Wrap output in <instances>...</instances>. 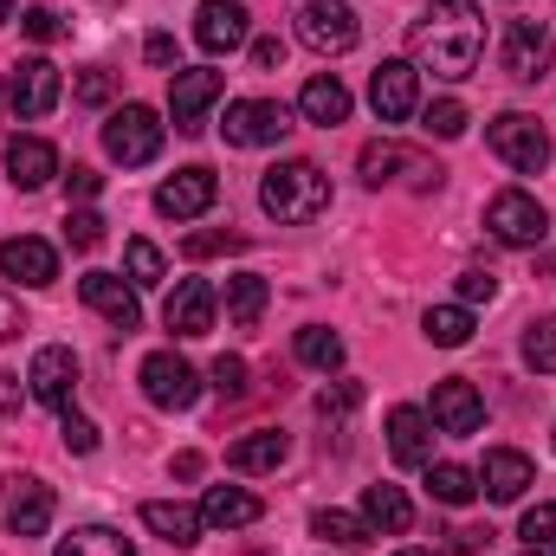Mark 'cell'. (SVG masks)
<instances>
[{
	"label": "cell",
	"instance_id": "obj_22",
	"mask_svg": "<svg viewBox=\"0 0 556 556\" xmlns=\"http://www.w3.org/2000/svg\"><path fill=\"white\" fill-rule=\"evenodd\" d=\"M389 453L395 466H433V415L427 408H389Z\"/></svg>",
	"mask_w": 556,
	"mask_h": 556
},
{
	"label": "cell",
	"instance_id": "obj_20",
	"mask_svg": "<svg viewBox=\"0 0 556 556\" xmlns=\"http://www.w3.org/2000/svg\"><path fill=\"white\" fill-rule=\"evenodd\" d=\"M433 427L440 433H479L485 427V402H479V389L466 382V376H446V382H433Z\"/></svg>",
	"mask_w": 556,
	"mask_h": 556
},
{
	"label": "cell",
	"instance_id": "obj_36",
	"mask_svg": "<svg viewBox=\"0 0 556 556\" xmlns=\"http://www.w3.org/2000/svg\"><path fill=\"white\" fill-rule=\"evenodd\" d=\"M525 363L538 376H556V317H531L525 324Z\"/></svg>",
	"mask_w": 556,
	"mask_h": 556
},
{
	"label": "cell",
	"instance_id": "obj_1",
	"mask_svg": "<svg viewBox=\"0 0 556 556\" xmlns=\"http://www.w3.org/2000/svg\"><path fill=\"white\" fill-rule=\"evenodd\" d=\"M408 52H415V72H433L446 85L472 78L479 59H485V20L472 0H433L408 26Z\"/></svg>",
	"mask_w": 556,
	"mask_h": 556
},
{
	"label": "cell",
	"instance_id": "obj_47",
	"mask_svg": "<svg viewBox=\"0 0 556 556\" xmlns=\"http://www.w3.org/2000/svg\"><path fill=\"white\" fill-rule=\"evenodd\" d=\"M498 298V278L492 273H459V304L472 311V304H492Z\"/></svg>",
	"mask_w": 556,
	"mask_h": 556
},
{
	"label": "cell",
	"instance_id": "obj_4",
	"mask_svg": "<svg viewBox=\"0 0 556 556\" xmlns=\"http://www.w3.org/2000/svg\"><path fill=\"white\" fill-rule=\"evenodd\" d=\"M485 142H492V155H498L505 168H518V175H538V168L551 162V130H544L531 111H498V117L485 124Z\"/></svg>",
	"mask_w": 556,
	"mask_h": 556
},
{
	"label": "cell",
	"instance_id": "obj_10",
	"mask_svg": "<svg viewBox=\"0 0 556 556\" xmlns=\"http://www.w3.org/2000/svg\"><path fill=\"white\" fill-rule=\"evenodd\" d=\"M59 91H65V78H59L52 59H13L7 65V85H0V98H7L13 117H46L59 104Z\"/></svg>",
	"mask_w": 556,
	"mask_h": 556
},
{
	"label": "cell",
	"instance_id": "obj_25",
	"mask_svg": "<svg viewBox=\"0 0 556 556\" xmlns=\"http://www.w3.org/2000/svg\"><path fill=\"white\" fill-rule=\"evenodd\" d=\"M260 498L247 492V485H214L207 498H201V525L207 531H247V525H260Z\"/></svg>",
	"mask_w": 556,
	"mask_h": 556
},
{
	"label": "cell",
	"instance_id": "obj_33",
	"mask_svg": "<svg viewBox=\"0 0 556 556\" xmlns=\"http://www.w3.org/2000/svg\"><path fill=\"white\" fill-rule=\"evenodd\" d=\"M52 556H137V551H130V538L111 531V525H78L72 538H59Z\"/></svg>",
	"mask_w": 556,
	"mask_h": 556
},
{
	"label": "cell",
	"instance_id": "obj_26",
	"mask_svg": "<svg viewBox=\"0 0 556 556\" xmlns=\"http://www.w3.org/2000/svg\"><path fill=\"white\" fill-rule=\"evenodd\" d=\"M298 117H304V124L337 130V124L350 117V91H343V78H337V72H317V78L298 91Z\"/></svg>",
	"mask_w": 556,
	"mask_h": 556
},
{
	"label": "cell",
	"instance_id": "obj_13",
	"mask_svg": "<svg viewBox=\"0 0 556 556\" xmlns=\"http://www.w3.org/2000/svg\"><path fill=\"white\" fill-rule=\"evenodd\" d=\"M220 91H227V78L214 72V65H194V72H168V117H175V130H201V117H207V104H220Z\"/></svg>",
	"mask_w": 556,
	"mask_h": 556
},
{
	"label": "cell",
	"instance_id": "obj_5",
	"mask_svg": "<svg viewBox=\"0 0 556 556\" xmlns=\"http://www.w3.org/2000/svg\"><path fill=\"white\" fill-rule=\"evenodd\" d=\"M298 39H304L317 59H343V52H356L363 20H356L350 0H304V7H298Z\"/></svg>",
	"mask_w": 556,
	"mask_h": 556
},
{
	"label": "cell",
	"instance_id": "obj_49",
	"mask_svg": "<svg viewBox=\"0 0 556 556\" xmlns=\"http://www.w3.org/2000/svg\"><path fill=\"white\" fill-rule=\"evenodd\" d=\"M142 59H149L155 72H168V65H175V39H168V33H149V39H142Z\"/></svg>",
	"mask_w": 556,
	"mask_h": 556
},
{
	"label": "cell",
	"instance_id": "obj_7",
	"mask_svg": "<svg viewBox=\"0 0 556 556\" xmlns=\"http://www.w3.org/2000/svg\"><path fill=\"white\" fill-rule=\"evenodd\" d=\"M162 117L149 111V104H124V111H111L104 117V149H111V162H124V168H142V162H155L162 155Z\"/></svg>",
	"mask_w": 556,
	"mask_h": 556
},
{
	"label": "cell",
	"instance_id": "obj_11",
	"mask_svg": "<svg viewBox=\"0 0 556 556\" xmlns=\"http://www.w3.org/2000/svg\"><path fill=\"white\" fill-rule=\"evenodd\" d=\"M356 168H363V181L369 188H389V181H408V188H440V168L415 155V149H402V142H369L363 155H356Z\"/></svg>",
	"mask_w": 556,
	"mask_h": 556
},
{
	"label": "cell",
	"instance_id": "obj_37",
	"mask_svg": "<svg viewBox=\"0 0 556 556\" xmlns=\"http://www.w3.org/2000/svg\"><path fill=\"white\" fill-rule=\"evenodd\" d=\"M124 266H130V285H137V291L162 285V273H168L162 247H149V240H130V247H124Z\"/></svg>",
	"mask_w": 556,
	"mask_h": 556
},
{
	"label": "cell",
	"instance_id": "obj_35",
	"mask_svg": "<svg viewBox=\"0 0 556 556\" xmlns=\"http://www.w3.org/2000/svg\"><path fill=\"white\" fill-rule=\"evenodd\" d=\"M311 538H324V544H337V551H356V544H369L376 531H369L356 511H317V518H311Z\"/></svg>",
	"mask_w": 556,
	"mask_h": 556
},
{
	"label": "cell",
	"instance_id": "obj_41",
	"mask_svg": "<svg viewBox=\"0 0 556 556\" xmlns=\"http://www.w3.org/2000/svg\"><path fill=\"white\" fill-rule=\"evenodd\" d=\"M65 240H72L78 253H91V247H104V214H91V207H78V214L65 220Z\"/></svg>",
	"mask_w": 556,
	"mask_h": 556
},
{
	"label": "cell",
	"instance_id": "obj_39",
	"mask_svg": "<svg viewBox=\"0 0 556 556\" xmlns=\"http://www.w3.org/2000/svg\"><path fill=\"white\" fill-rule=\"evenodd\" d=\"M518 538H525L531 551H556V498H544V505H531V511H525Z\"/></svg>",
	"mask_w": 556,
	"mask_h": 556
},
{
	"label": "cell",
	"instance_id": "obj_2",
	"mask_svg": "<svg viewBox=\"0 0 556 556\" xmlns=\"http://www.w3.org/2000/svg\"><path fill=\"white\" fill-rule=\"evenodd\" d=\"M260 207L285 220V227H311L330 214V175L311 162V155H291V162H273L260 175Z\"/></svg>",
	"mask_w": 556,
	"mask_h": 556
},
{
	"label": "cell",
	"instance_id": "obj_15",
	"mask_svg": "<svg viewBox=\"0 0 556 556\" xmlns=\"http://www.w3.org/2000/svg\"><path fill=\"white\" fill-rule=\"evenodd\" d=\"M369 104H376V117H382V124H408V117L420 111L415 59H382V65L369 72Z\"/></svg>",
	"mask_w": 556,
	"mask_h": 556
},
{
	"label": "cell",
	"instance_id": "obj_18",
	"mask_svg": "<svg viewBox=\"0 0 556 556\" xmlns=\"http://www.w3.org/2000/svg\"><path fill=\"white\" fill-rule=\"evenodd\" d=\"M531 485H538V466H531L518 446H492V453H485V466H479V492H485L492 505H518Z\"/></svg>",
	"mask_w": 556,
	"mask_h": 556
},
{
	"label": "cell",
	"instance_id": "obj_28",
	"mask_svg": "<svg viewBox=\"0 0 556 556\" xmlns=\"http://www.w3.org/2000/svg\"><path fill=\"white\" fill-rule=\"evenodd\" d=\"M142 525L162 538V544H175V551H188V544H201V511H188V505H168V498H149L142 505Z\"/></svg>",
	"mask_w": 556,
	"mask_h": 556
},
{
	"label": "cell",
	"instance_id": "obj_19",
	"mask_svg": "<svg viewBox=\"0 0 556 556\" xmlns=\"http://www.w3.org/2000/svg\"><path fill=\"white\" fill-rule=\"evenodd\" d=\"M247 33H253V20H247V7L240 0H201L194 7V39H201V52H240L247 46Z\"/></svg>",
	"mask_w": 556,
	"mask_h": 556
},
{
	"label": "cell",
	"instance_id": "obj_45",
	"mask_svg": "<svg viewBox=\"0 0 556 556\" xmlns=\"http://www.w3.org/2000/svg\"><path fill=\"white\" fill-rule=\"evenodd\" d=\"M111 91H117V85H111V72H78V91H72V98H78V104H91V111H104V104H111Z\"/></svg>",
	"mask_w": 556,
	"mask_h": 556
},
{
	"label": "cell",
	"instance_id": "obj_8",
	"mask_svg": "<svg viewBox=\"0 0 556 556\" xmlns=\"http://www.w3.org/2000/svg\"><path fill=\"white\" fill-rule=\"evenodd\" d=\"M137 382H142V395H149L155 408H168V415H181V408H194V402H201V376H194V363H188V356H175V350L142 356Z\"/></svg>",
	"mask_w": 556,
	"mask_h": 556
},
{
	"label": "cell",
	"instance_id": "obj_48",
	"mask_svg": "<svg viewBox=\"0 0 556 556\" xmlns=\"http://www.w3.org/2000/svg\"><path fill=\"white\" fill-rule=\"evenodd\" d=\"M98 188H104V175H98V168H78V162H72V175H65V194H72V201H91Z\"/></svg>",
	"mask_w": 556,
	"mask_h": 556
},
{
	"label": "cell",
	"instance_id": "obj_6",
	"mask_svg": "<svg viewBox=\"0 0 556 556\" xmlns=\"http://www.w3.org/2000/svg\"><path fill=\"white\" fill-rule=\"evenodd\" d=\"M52 511H59V498H52L46 479H33V472L0 479V531H7V538H46Z\"/></svg>",
	"mask_w": 556,
	"mask_h": 556
},
{
	"label": "cell",
	"instance_id": "obj_42",
	"mask_svg": "<svg viewBox=\"0 0 556 556\" xmlns=\"http://www.w3.org/2000/svg\"><path fill=\"white\" fill-rule=\"evenodd\" d=\"M240 247H247V233H188L181 240L188 260H214V253H240Z\"/></svg>",
	"mask_w": 556,
	"mask_h": 556
},
{
	"label": "cell",
	"instance_id": "obj_46",
	"mask_svg": "<svg viewBox=\"0 0 556 556\" xmlns=\"http://www.w3.org/2000/svg\"><path fill=\"white\" fill-rule=\"evenodd\" d=\"M214 389H220L227 402H240V395H247V363H240V356H220V363H214Z\"/></svg>",
	"mask_w": 556,
	"mask_h": 556
},
{
	"label": "cell",
	"instance_id": "obj_29",
	"mask_svg": "<svg viewBox=\"0 0 556 556\" xmlns=\"http://www.w3.org/2000/svg\"><path fill=\"white\" fill-rule=\"evenodd\" d=\"M427 498H433V505H446V511H459V505H472V498H479V472H472V466L440 459V466H427Z\"/></svg>",
	"mask_w": 556,
	"mask_h": 556
},
{
	"label": "cell",
	"instance_id": "obj_43",
	"mask_svg": "<svg viewBox=\"0 0 556 556\" xmlns=\"http://www.w3.org/2000/svg\"><path fill=\"white\" fill-rule=\"evenodd\" d=\"M20 33H26V39H39V46H52V39L65 33V20H59L52 7H26V13H20Z\"/></svg>",
	"mask_w": 556,
	"mask_h": 556
},
{
	"label": "cell",
	"instance_id": "obj_57",
	"mask_svg": "<svg viewBox=\"0 0 556 556\" xmlns=\"http://www.w3.org/2000/svg\"><path fill=\"white\" fill-rule=\"evenodd\" d=\"M525 556H556V551H525Z\"/></svg>",
	"mask_w": 556,
	"mask_h": 556
},
{
	"label": "cell",
	"instance_id": "obj_12",
	"mask_svg": "<svg viewBox=\"0 0 556 556\" xmlns=\"http://www.w3.org/2000/svg\"><path fill=\"white\" fill-rule=\"evenodd\" d=\"M498 59H505V78L538 85V78L551 72V26H544V20H505Z\"/></svg>",
	"mask_w": 556,
	"mask_h": 556
},
{
	"label": "cell",
	"instance_id": "obj_17",
	"mask_svg": "<svg viewBox=\"0 0 556 556\" xmlns=\"http://www.w3.org/2000/svg\"><path fill=\"white\" fill-rule=\"evenodd\" d=\"M26 389H33V402H46V408H72V395H78V356L65 350V343H46L39 356H33V369H26Z\"/></svg>",
	"mask_w": 556,
	"mask_h": 556
},
{
	"label": "cell",
	"instance_id": "obj_32",
	"mask_svg": "<svg viewBox=\"0 0 556 556\" xmlns=\"http://www.w3.org/2000/svg\"><path fill=\"white\" fill-rule=\"evenodd\" d=\"M420 337H427L433 350H459V343H472V311H466V304H433V311L420 317Z\"/></svg>",
	"mask_w": 556,
	"mask_h": 556
},
{
	"label": "cell",
	"instance_id": "obj_14",
	"mask_svg": "<svg viewBox=\"0 0 556 556\" xmlns=\"http://www.w3.org/2000/svg\"><path fill=\"white\" fill-rule=\"evenodd\" d=\"M214 201H220V175L201 168V162H194V168H175V175L155 188V214H162V220H201Z\"/></svg>",
	"mask_w": 556,
	"mask_h": 556
},
{
	"label": "cell",
	"instance_id": "obj_21",
	"mask_svg": "<svg viewBox=\"0 0 556 556\" xmlns=\"http://www.w3.org/2000/svg\"><path fill=\"white\" fill-rule=\"evenodd\" d=\"M78 298H85L98 317H111L117 330H137V324H142L137 285H130V278H117V273H85V278H78Z\"/></svg>",
	"mask_w": 556,
	"mask_h": 556
},
{
	"label": "cell",
	"instance_id": "obj_51",
	"mask_svg": "<svg viewBox=\"0 0 556 556\" xmlns=\"http://www.w3.org/2000/svg\"><path fill=\"white\" fill-rule=\"evenodd\" d=\"M492 544V531H479V525H466V531H453V556H479Z\"/></svg>",
	"mask_w": 556,
	"mask_h": 556
},
{
	"label": "cell",
	"instance_id": "obj_9",
	"mask_svg": "<svg viewBox=\"0 0 556 556\" xmlns=\"http://www.w3.org/2000/svg\"><path fill=\"white\" fill-rule=\"evenodd\" d=\"M220 137L233 149H273V142L291 137V111L273 104V98H233L227 117H220Z\"/></svg>",
	"mask_w": 556,
	"mask_h": 556
},
{
	"label": "cell",
	"instance_id": "obj_3",
	"mask_svg": "<svg viewBox=\"0 0 556 556\" xmlns=\"http://www.w3.org/2000/svg\"><path fill=\"white\" fill-rule=\"evenodd\" d=\"M485 233H492L498 247H518V253H531V247H544V233H551V214H544V201H538V194H525V188H505V194H492V201H485Z\"/></svg>",
	"mask_w": 556,
	"mask_h": 556
},
{
	"label": "cell",
	"instance_id": "obj_50",
	"mask_svg": "<svg viewBox=\"0 0 556 556\" xmlns=\"http://www.w3.org/2000/svg\"><path fill=\"white\" fill-rule=\"evenodd\" d=\"M26 395H33V389H20V376H7V369H0V415H20V408H26Z\"/></svg>",
	"mask_w": 556,
	"mask_h": 556
},
{
	"label": "cell",
	"instance_id": "obj_30",
	"mask_svg": "<svg viewBox=\"0 0 556 556\" xmlns=\"http://www.w3.org/2000/svg\"><path fill=\"white\" fill-rule=\"evenodd\" d=\"M266 298H273V285L260 273H233L227 278V317L240 324V330H253L260 317H266Z\"/></svg>",
	"mask_w": 556,
	"mask_h": 556
},
{
	"label": "cell",
	"instance_id": "obj_40",
	"mask_svg": "<svg viewBox=\"0 0 556 556\" xmlns=\"http://www.w3.org/2000/svg\"><path fill=\"white\" fill-rule=\"evenodd\" d=\"M356 408H363V382H330L317 395V415L324 420H343V415H356Z\"/></svg>",
	"mask_w": 556,
	"mask_h": 556
},
{
	"label": "cell",
	"instance_id": "obj_53",
	"mask_svg": "<svg viewBox=\"0 0 556 556\" xmlns=\"http://www.w3.org/2000/svg\"><path fill=\"white\" fill-rule=\"evenodd\" d=\"M175 479H201V453H175Z\"/></svg>",
	"mask_w": 556,
	"mask_h": 556
},
{
	"label": "cell",
	"instance_id": "obj_16",
	"mask_svg": "<svg viewBox=\"0 0 556 556\" xmlns=\"http://www.w3.org/2000/svg\"><path fill=\"white\" fill-rule=\"evenodd\" d=\"M214 311H220L214 285H207V278H181V285L168 291V304H162V324H168L181 343H194V337L214 330Z\"/></svg>",
	"mask_w": 556,
	"mask_h": 556
},
{
	"label": "cell",
	"instance_id": "obj_55",
	"mask_svg": "<svg viewBox=\"0 0 556 556\" xmlns=\"http://www.w3.org/2000/svg\"><path fill=\"white\" fill-rule=\"evenodd\" d=\"M395 556H440V551H420V544H408V551H395Z\"/></svg>",
	"mask_w": 556,
	"mask_h": 556
},
{
	"label": "cell",
	"instance_id": "obj_27",
	"mask_svg": "<svg viewBox=\"0 0 556 556\" xmlns=\"http://www.w3.org/2000/svg\"><path fill=\"white\" fill-rule=\"evenodd\" d=\"M363 525L382 531V538H402V531L415 525L408 492H402V485H369V492H363Z\"/></svg>",
	"mask_w": 556,
	"mask_h": 556
},
{
	"label": "cell",
	"instance_id": "obj_54",
	"mask_svg": "<svg viewBox=\"0 0 556 556\" xmlns=\"http://www.w3.org/2000/svg\"><path fill=\"white\" fill-rule=\"evenodd\" d=\"M7 337H20V311H13V304L0 298V343H7Z\"/></svg>",
	"mask_w": 556,
	"mask_h": 556
},
{
	"label": "cell",
	"instance_id": "obj_23",
	"mask_svg": "<svg viewBox=\"0 0 556 556\" xmlns=\"http://www.w3.org/2000/svg\"><path fill=\"white\" fill-rule=\"evenodd\" d=\"M59 175V149L46 137H7V181L20 188V194H33V188H46Z\"/></svg>",
	"mask_w": 556,
	"mask_h": 556
},
{
	"label": "cell",
	"instance_id": "obj_38",
	"mask_svg": "<svg viewBox=\"0 0 556 556\" xmlns=\"http://www.w3.org/2000/svg\"><path fill=\"white\" fill-rule=\"evenodd\" d=\"M420 130H427V137H440V142L466 137V104H459V98H440V104H427V111H420Z\"/></svg>",
	"mask_w": 556,
	"mask_h": 556
},
{
	"label": "cell",
	"instance_id": "obj_31",
	"mask_svg": "<svg viewBox=\"0 0 556 556\" xmlns=\"http://www.w3.org/2000/svg\"><path fill=\"white\" fill-rule=\"evenodd\" d=\"M278 459H285V433H273V427H260V433H247V440L227 446V466L233 472H273Z\"/></svg>",
	"mask_w": 556,
	"mask_h": 556
},
{
	"label": "cell",
	"instance_id": "obj_44",
	"mask_svg": "<svg viewBox=\"0 0 556 556\" xmlns=\"http://www.w3.org/2000/svg\"><path fill=\"white\" fill-rule=\"evenodd\" d=\"M59 440H65V453H98V427L85 415H72L65 408V420H59Z\"/></svg>",
	"mask_w": 556,
	"mask_h": 556
},
{
	"label": "cell",
	"instance_id": "obj_24",
	"mask_svg": "<svg viewBox=\"0 0 556 556\" xmlns=\"http://www.w3.org/2000/svg\"><path fill=\"white\" fill-rule=\"evenodd\" d=\"M0 273L13 278V285H52L59 278V253L46 247V240H33V233H13L7 247H0Z\"/></svg>",
	"mask_w": 556,
	"mask_h": 556
},
{
	"label": "cell",
	"instance_id": "obj_52",
	"mask_svg": "<svg viewBox=\"0 0 556 556\" xmlns=\"http://www.w3.org/2000/svg\"><path fill=\"white\" fill-rule=\"evenodd\" d=\"M253 65H260V72H278V65H285V46H278V39H253Z\"/></svg>",
	"mask_w": 556,
	"mask_h": 556
},
{
	"label": "cell",
	"instance_id": "obj_34",
	"mask_svg": "<svg viewBox=\"0 0 556 556\" xmlns=\"http://www.w3.org/2000/svg\"><path fill=\"white\" fill-rule=\"evenodd\" d=\"M291 350H298V363H304V369H324V376H330V369H343V337H337V330H324V324H304Z\"/></svg>",
	"mask_w": 556,
	"mask_h": 556
},
{
	"label": "cell",
	"instance_id": "obj_56",
	"mask_svg": "<svg viewBox=\"0 0 556 556\" xmlns=\"http://www.w3.org/2000/svg\"><path fill=\"white\" fill-rule=\"evenodd\" d=\"M7 20H13V0H0V26H7Z\"/></svg>",
	"mask_w": 556,
	"mask_h": 556
}]
</instances>
